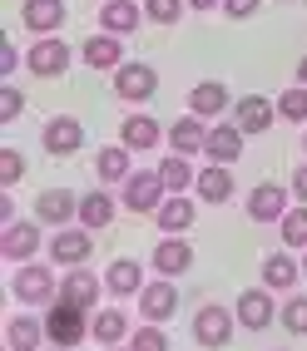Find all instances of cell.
<instances>
[{
    "label": "cell",
    "mask_w": 307,
    "mask_h": 351,
    "mask_svg": "<svg viewBox=\"0 0 307 351\" xmlns=\"http://www.w3.org/2000/svg\"><path fill=\"white\" fill-rule=\"evenodd\" d=\"M45 332H50L55 346L75 351V346L89 337V312L75 307V302H65V297H55V302H50V312H45Z\"/></svg>",
    "instance_id": "cell-2"
},
{
    "label": "cell",
    "mask_w": 307,
    "mask_h": 351,
    "mask_svg": "<svg viewBox=\"0 0 307 351\" xmlns=\"http://www.w3.org/2000/svg\"><path fill=\"white\" fill-rule=\"evenodd\" d=\"M94 252V243H89V228L80 223V228H60L55 238H50V257L60 267H84V257Z\"/></svg>",
    "instance_id": "cell-9"
},
{
    "label": "cell",
    "mask_w": 307,
    "mask_h": 351,
    "mask_svg": "<svg viewBox=\"0 0 307 351\" xmlns=\"http://www.w3.org/2000/svg\"><path fill=\"white\" fill-rule=\"evenodd\" d=\"M277 119V104L263 99V95H243L238 104H233V124H238L243 134H268Z\"/></svg>",
    "instance_id": "cell-11"
},
{
    "label": "cell",
    "mask_w": 307,
    "mask_h": 351,
    "mask_svg": "<svg viewBox=\"0 0 307 351\" xmlns=\"http://www.w3.org/2000/svg\"><path fill=\"white\" fill-rule=\"evenodd\" d=\"M89 337L100 341V346H120V341H129L134 332H129V317L120 312V307H100L89 317Z\"/></svg>",
    "instance_id": "cell-23"
},
{
    "label": "cell",
    "mask_w": 307,
    "mask_h": 351,
    "mask_svg": "<svg viewBox=\"0 0 307 351\" xmlns=\"http://www.w3.org/2000/svg\"><path fill=\"white\" fill-rule=\"evenodd\" d=\"M194 218H198V208H194V198H183V193H169L159 203V213H154L163 238H183V232L194 228Z\"/></svg>",
    "instance_id": "cell-10"
},
{
    "label": "cell",
    "mask_w": 307,
    "mask_h": 351,
    "mask_svg": "<svg viewBox=\"0 0 307 351\" xmlns=\"http://www.w3.org/2000/svg\"><path fill=\"white\" fill-rule=\"evenodd\" d=\"M293 198H297V203H307V163L293 173Z\"/></svg>",
    "instance_id": "cell-42"
},
{
    "label": "cell",
    "mask_w": 307,
    "mask_h": 351,
    "mask_svg": "<svg viewBox=\"0 0 307 351\" xmlns=\"http://www.w3.org/2000/svg\"><path fill=\"white\" fill-rule=\"evenodd\" d=\"M100 5H104V0H100Z\"/></svg>",
    "instance_id": "cell-49"
},
{
    "label": "cell",
    "mask_w": 307,
    "mask_h": 351,
    "mask_svg": "<svg viewBox=\"0 0 307 351\" xmlns=\"http://www.w3.org/2000/svg\"><path fill=\"white\" fill-rule=\"evenodd\" d=\"M20 20H25V30L40 40V35H55L65 25V0H25V10H20Z\"/></svg>",
    "instance_id": "cell-19"
},
{
    "label": "cell",
    "mask_w": 307,
    "mask_h": 351,
    "mask_svg": "<svg viewBox=\"0 0 307 351\" xmlns=\"http://www.w3.org/2000/svg\"><path fill=\"white\" fill-rule=\"evenodd\" d=\"M20 109H25V95H20V89H0V124H15L20 119Z\"/></svg>",
    "instance_id": "cell-39"
},
{
    "label": "cell",
    "mask_w": 307,
    "mask_h": 351,
    "mask_svg": "<svg viewBox=\"0 0 307 351\" xmlns=\"http://www.w3.org/2000/svg\"><path fill=\"white\" fill-rule=\"evenodd\" d=\"M154 89H159V69L144 64V60H124L120 69H114V95H120L124 104H144L154 99Z\"/></svg>",
    "instance_id": "cell-3"
},
{
    "label": "cell",
    "mask_w": 307,
    "mask_h": 351,
    "mask_svg": "<svg viewBox=\"0 0 307 351\" xmlns=\"http://www.w3.org/2000/svg\"><path fill=\"white\" fill-rule=\"evenodd\" d=\"M80 223H84L89 232L114 223V198H109V189H94V193H84V198H80Z\"/></svg>",
    "instance_id": "cell-31"
},
{
    "label": "cell",
    "mask_w": 307,
    "mask_h": 351,
    "mask_svg": "<svg viewBox=\"0 0 307 351\" xmlns=\"http://www.w3.org/2000/svg\"><path fill=\"white\" fill-rule=\"evenodd\" d=\"M45 337H50V332H45L40 317H10V322H5V346H10V351H45V346H40Z\"/></svg>",
    "instance_id": "cell-26"
},
{
    "label": "cell",
    "mask_w": 307,
    "mask_h": 351,
    "mask_svg": "<svg viewBox=\"0 0 307 351\" xmlns=\"http://www.w3.org/2000/svg\"><path fill=\"white\" fill-rule=\"evenodd\" d=\"M302 149H307V134H302Z\"/></svg>",
    "instance_id": "cell-48"
},
{
    "label": "cell",
    "mask_w": 307,
    "mask_h": 351,
    "mask_svg": "<svg viewBox=\"0 0 307 351\" xmlns=\"http://www.w3.org/2000/svg\"><path fill=\"white\" fill-rule=\"evenodd\" d=\"M163 198H169V189H163L159 169H134L124 178V208H129V213H159Z\"/></svg>",
    "instance_id": "cell-4"
},
{
    "label": "cell",
    "mask_w": 307,
    "mask_h": 351,
    "mask_svg": "<svg viewBox=\"0 0 307 351\" xmlns=\"http://www.w3.org/2000/svg\"><path fill=\"white\" fill-rule=\"evenodd\" d=\"M139 312H144V322H169L179 312V292H174V277H159V282H144V292H139Z\"/></svg>",
    "instance_id": "cell-8"
},
{
    "label": "cell",
    "mask_w": 307,
    "mask_h": 351,
    "mask_svg": "<svg viewBox=\"0 0 307 351\" xmlns=\"http://www.w3.org/2000/svg\"><path fill=\"white\" fill-rule=\"evenodd\" d=\"M124 346H129V351H169V337L159 332V322H149V326H139Z\"/></svg>",
    "instance_id": "cell-36"
},
{
    "label": "cell",
    "mask_w": 307,
    "mask_h": 351,
    "mask_svg": "<svg viewBox=\"0 0 307 351\" xmlns=\"http://www.w3.org/2000/svg\"><path fill=\"white\" fill-rule=\"evenodd\" d=\"M297 84H307V55L297 60Z\"/></svg>",
    "instance_id": "cell-44"
},
{
    "label": "cell",
    "mask_w": 307,
    "mask_h": 351,
    "mask_svg": "<svg viewBox=\"0 0 307 351\" xmlns=\"http://www.w3.org/2000/svg\"><path fill=\"white\" fill-rule=\"evenodd\" d=\"M129 144H109V149H100V154H94V173H100L104 183H124L134 169H129Z\"/></svg>",
    "instance_id": "cell-30"
},
{
    "label": "cell",
    "mask_w": 307,
    "mask_h": 351,
    "mask_svg": "<svg viewBox=\"0 0 307 351\" xmlns=\"http://www.w3.org/2000/svg\"><path fill=\"white\" fill-rule=\"evenodd\" d=\"M302 277H307V257H302Z\"/></svg>",
    "instance_id": "cell-47"
},
{
    "label": "cell",
    "mask_w": 307,
    "mask_h": 351,
    "mask_svg": "<svg viewBox=\"0 0 307 351\" xmlns=\"http://www.w3.org/2000/svg\"><path fill=\"white\" fill-rule=\"evenodd\" d=\"M282 213H288V189L282 183H258L248 193V218L253 223H282Z\"/></svg>",
    "instance_id": "cell-14"
},
{
    "label": "cell",
    "mask_w": 307,
    "mask_h": 351,
    "mask_svg": "<svg viewBox=\"0 0 307 351\" xmlns=\"http://www.w3.org/2000/svg\"><path fill=\"white\" fill-rule=\"evenodd\" d=\"M15 64H20V50H15L10 40H0V75H10Z\"/></svg>",
    "instance_id": "cell-41"
},
{
    "label": "cell",
    "mask_w": 307,
    "mask_h": 351,
    "mask_svg": "<svg viewBox=\"0 0 307 351\" xmlns=\"http://www.w3.org/2000/svg\"><path fill=\"white\" fill-rule=\"evenodd\" d=\"M214 5H223V0H188V10H214Z\"/></svg>",
    "instance_id": "cell-43"
},
{
    "label": "cell",
    "mask_w": 307,
    "mask_h": 351,
    "mask_svg": "<svg viewBox=\"0 0 307 351\" xmlns=\"http://www.w3.org/2000/svg\"><path fill=\"white\" fill-rule=\"evenodd\" d=\"M277 228H282V243H288V247H307V203L302 208H288Z\"/></svg>",
    "instance_id": "cell-34"
},
{
    "label": "cell",
    "mask_w": 307,
    "mask_h": 351,
    "mask_svg": "<svg viewBox=\"0 0 307 351\" xmlns=\"http://www.w3.org/2000/svg\"><path fill=\"white\" fill-rule=\"evenodd\" d=\"M228 104H233V99H228V89H223L218 80H203V84L188 89V114H198V119H218Z\"/></svg>",
    "instance_id": "cell-24"
},
{
    "label": "cell",
    "mask_w": 307,
    "mask_h": 351,
    "mask_svg": "<svg viewBox=\"0 0 307 351\" xmlns=\"http://www.w3.org/2000/svg\"><path fill=\"white\" fill-rule=\"evenodd\" d=\"M203 144H208V124L198 119V114H183V119H174L169 124V149L174 154H203Z\"/></svg>",
    "instance_id": "cell-21"
},
{
    "label": "cell",
    "mask_w": 307,
    "mask_h": 351,
    "mask_svg": "<svg viewBox=\"0 0 307 351\" xmlns=\"http://www.w3.org/2000/svg\"><path fill=\"white\" fill-rule=\"evenodd\" d=\"M120 138H124L134 154H144V149H154L159 138H163V129H159V119H149V114H129L124 129H120Z\"/></svg>",
    "instance_id": "cell-29"
},
{
    "label": "cell",
    "mask_w": 307,
    "mask_h": 351,
    "mask_svg": "<svg viewBox=\"0 0 307 351\" xmlns=\"http://www.w3.org/2000/svg\"><path fill=\"white\" fill-rule=\"evenodd\" d=\"M203 154H208V163H238L243 158V129L238 124H214Z\"/></svg>",
    "instance_id": "cell-20"
},
{
    "label": "cell",
    "mask_w": 307,
    "mask_h": 351,
    "mask_svg": "<svg viewBox=\"0 0 307 351\" xmlns=\"http://www.w3.org/2000/svg\"><path fill=\"white\" fill-rule=\"evenodd\" d=\"M80 55H84L89 69H120V64H124V35L100 30V35H89V40L80 45Z\"/></svg>",
    "instance_id": "cell-16"
},
{
    "label": "cell",
    "mask_w": 307,
    "mask_h": 351,
    "mask_svg": "<svg viewBox=\"0 0 307 351\" xmlns=\"http://www.w3.org/2000/svg\"><path fill=\"white\" fill-rule=\"evenodd\" d=\"M45 351H65V346H45Z\"/></svg>",
    "instance_id": "cell-46"
},
{
    "label": "cell",
    "mask_w": 307,
    "mask_h": 351,
    "mask_svg": "<svg viewBox=\"0 0 307 351\" xmlns=\"http://www.w3.org/2000/svg\"><path fill=\"white\" fill-rule=\"evenodd\" d=\"M35 218L50 223V228H69V218H80V198L69 189H45L35 198Z\"/></svg>",
    "instance_id": "cell-12"
},
{
    "label": "cell",
    "mask_w": 307,
    "mask_h": 351,
    "mask_svg": "<svg viewBox=\"0 0 307 351\" xmlns=\"http://www.w3.org/2000/svg\"><path fill=\"white\" fill-rule=\"evenodd\" d=\"M183 5H188V0H144V15L159 20V25H174V20L183 15Z\"/></svg>",
    "instance_id": "cell-38"
},
{
    "label": "cell",
    "mask_w": 307,
    "mask_h": 351,
    "mask_svg": "<svg viewBox=\"0 0 307 351\" xmlns=\"http://www.w3.org/2000/svg\"><path fill=\"white\" fill-rule=\"evenodd\" d=\"M297 277H302V267L293 263L288 252L263 257V287H268V292H293V287H297Z\"/></svg>",
    "instance_id": "cell-28"
},
{
    "label": "cell",
    "mask_w": 307,
    "mask_h": 351,
    "mask_svg": "<svg viewBox=\"0 0 307 351\" xmlns=\"http://www.w3.org/2000/svg\"><path fill=\"white\" fill-rule=\"evenodd\" d=\"M277 114H282L288 124H307V84L282 89V95H277Z\"/></svg>",
    "instance_id": "cell-33"
},
{
    "label": "cell",
    "mask_w": 307,
    "mask_h": 351,
    "mask_svg": "<svg viewBox=\"0 0 307 351\" xmlns=\"http://www.w3.org/2000/svg\"><path fill=\"white\" fill-rule=\"evenodd\" d=\"M194 267V247H188L183 238H163L159 247H154V272L159 277H179V272H188Z\"/></svg>",
    "instance_id": "cell-25"
},
{
    "label": "cell",
    "mask_w": 307,
    "mask_h": 351,
    "mask_svg": "<svg viewBox=\"0 0 307 351\" xmlns=\"http://www.w3.org/2000/svg\"><path fill=\"white\" fill-rule=\"evenodd\" d=\"M25 178V154L20 149H0V189H15Z\"/></svg>",
    "instance_id": "cell-35"
},
{
    "label": "cell",
    "mask_w": 307,
    "mask_h": 351,
    "mask_svg": "<svg viewBox=\"0 0 307 351\" xmlns=\"http://www.w3.org/2000/svg\"><path fill=\"white\" fill-rule=\"evenodd\" d=\"M40 144H45V154L69 158V154H80V149H84V124L75 119V114H55V119H45Z\"/></svg>",
    "instance_id": "cell-5"
},
{
    "label": "cell",
    "mask_w": 307,
    "mask_h": 351,
    "mask_svg": "<svg viewBox=\"0 0 307 351\" xmlns=\"http://www.w3.org/2000/svg\"><path fill=\"white\" fill-rule=\"evenodd\" d=\"M139 20H149V15H144V5H134V0H104L100 5V25L109 35H134Z\"/></svg>",
    "instance_id": "cell-22"
},
{
    "label": "cell",
    "mask_w": 307,
    "mask_h": 351,
    "mask_svg": "<svg viewBox=\"0 0 307 351\" xmlns=\"http://www.w3.org/2000/svg\"><path fill=\"white\" fill-rule=\"evenodd\" d=\"M282 326L293 337H307V297H288L282 302Z\"/></svg>",
    "instance_id": "cell-37"
},
{
    "label": "cell",
    "mask_w": 307,
    "mask_h": 351,
    "mask_svg": "<svg viewBox=\"0 0 307 351\" xmlns=\"http://www.w3.org/2000/svg\"><path fill=\"white\" fill-rule=\"evenodd\" d=\"M40 252V223H5L0 232V257H10V263H25V257Z\"/></svg>",
    "instance_id": "cell-15"
},
{
    "label": "cell",
    "mask_w": 307,
    "mask_h": 351,
    "mask_svg": "<svg viewBox=\"0 0 307 351\" xmlns=\"http://www.w3.org/2000/svg\"><path fill=\"white\" fill-rule=\"evenodd\" d=\"M198 203H228L233 198V173L228 163H208V169H198Z\"/></svg>",
    "instance_id": "cell-27"
},
{
    "label": "cell",
    "mask_w": 307,
    "mask_h": 351,
    "mask_svg": "<svg viewBox=\"0 0 307 351\" xmlns=\"http://www.w3.org/2000/svg\"><path fill=\"white\" fill-rule=\"evenodd\" d=\"M233 317L228 307H218V302H203V307L194 312V341L198 346H228V337H233Z\"/></svg>",
    "instance_id": "cell-7"
},
{
    "label": "cell",
    "mask_w": 307,
    "mask_h": 351,
    "mask_svg": "<svg viewBox=\"0 0 307 351\" xmlns=\"http://www.w3.org/2000/svg\"><path fill=\"white\" fill-rule=\"evenodd\" d=\"M258 5H263V0H223V15L228 20H248V15H258Z\"/></svg>",
    "instance_id": "cell-40"
},
{
    "label": "cell",
    "mask_w": 307,
    "mask_h": 351,
    "mask_svg": "<svg viewBox=\"0 0 307 351\" xmlns=\"http://www.w3.org/2000/svg\"><path fill=\"white\" fill-rule=\"evenodd\" d=\"M10 292H15V302H25V307H50L60 297V277L45 263H20L15 277H10Z\"/></svg>",
    "instance_id": "cell-1"
},
{
    "label": "cell",
    "mask_w": 307,
    "mask_h": 351,
    "mask_svg": "<svg viewBox=\"0 0 307 351\" xmlns=\"http://www.w3.org/2000/svg\"><path fill=\"white\" fill-rule=\"evenodd\" d=\"M104 351H120V346H104ZM124 351H129V346H124Z\"/></svg>",
    "instance_id": "cell-45"
},
{
    "label": "cell",
    "mask_w": 307,
    "mask_h": 351,
    "mask_svg": "<svg viewBox=\"0 0 307 351\" xmlns=\"http://www.w3.org/2000/svg\"><path fill=\"white\" fill-rule=\"evenodd\" d=\"M104 292V277H94L89 267H69L65 277H60V297L65 302H75V307H94V297H100Z\"/></svg>",
    "instance_id": "cell-17"
},
{
    "label": "cell",
    "mask_w": 307,
    "mask_h": 351,
    "mask_svg": "<svg viewBox=\"0 0 307 351\" xmlns=\"http://www.w3.org/2000/svg\"><path fill=\"white\" fill-rule=\"evenodd\" d=\"M159 178H163V189H169V193H183V189H194V183H198V173L188 169L183 154H169V158H163V163H159Z\"/></svg>",
    "instance_id": "cell-32"
},
{
    "label": "cell",
    "mask_w": 307,
    "mask_h": 351,
    "mask_svg": "<svg viewBox=\"0 0 307 351\" xmlns=\"http://www.w3.org/2000/svg\"><path fill=\"white\" fill-rule=\"evenodd\" d=\"M104 292L109 297H139L144 292V267H139L134 257H114L109 272H104Z\"/></svg>",
    "instance_id": "cell-18"
},
{
    "label": "cell",
    "mask_w": 307,
    "mask_h": 351,
    "mask_svg": "<svg viewBox=\"0 0 307 351\" xmlns=\"http://www.w3.org/2000/svg\"><path fill=\"white\" fill-rule=\"evenodd\" d=\"M233 317H238V326H248V332H263V326L277 317L273 292H268V287H248V292L238 297V307H233Z\"/></svg>",
    "instance_id": "cell-13"
},
{
    "label": "cell",
    "mask_w": 307,
    "mask_h": 351,
    "mask_svg": "<svg viewBox=\"0 0 307 351\" xmlns=\"http://www.w3.org/2000/svg\"><path fill=\"white\" fill-rule=\"evenodd\" d=\"M25 64H30V75H35V80H60L65 69H69V45H65L60 35H40V40L30 45Z\"/></svg>",
    "instance_id": "cell-6"
}]
</instances>
